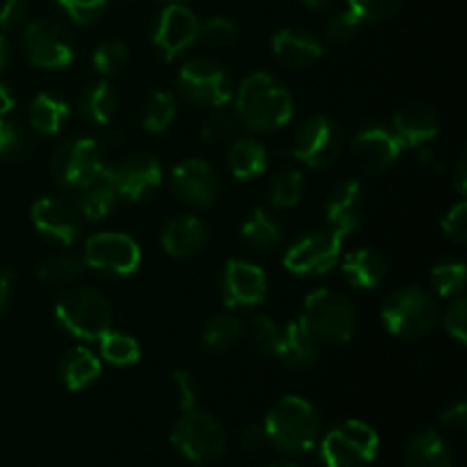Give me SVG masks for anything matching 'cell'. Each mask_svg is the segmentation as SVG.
Masks as SVG:
<instances>
[{
  "mask_svg": "<svg viewBox=\"0 0 467 467\" xmlns=\"http://www.w3.org/2000/svg\"><path fill=\"white\" fill-rule=\"evenodd\" d=\"M171 388H173V395H176L178 406L181 410H194L196 406V381L190 372L185 369H176L171 374Z\"/></svg>",
  "mask_w": 467,
  "mask_h": 467,
  "instance_id": "46",
  "label": "cell"
},
{
  "mask_svg": "<svg viewBox=\"0 0 467 467\" xmlns=\"http://www.w3.org/2000/svg\"><path fill=\"white\" fill-rule=\"evenodd\" d=\"M32 222L41 235L50 237L57 244L71 246L80 233V219L73 205L57 196H41L32 205Z\"/></svg>",
  "mask_w": 467,
  "mask_h": 467,
  "instance_id": "19",
  "label": "cell"
},
{
  "mask_svg": "<svg viewBox=\"0 0 467 467\" xmlns=\"http://www.w3.org/2000/svg\"><path fill=\"white\" fill-rule=\"evenodd\" d=\"M347 3L349 12H354L363 23H379L395 14L401 0H347Z\"/></svg>",
  "mask_w": 467,
  "mask_h": 467,
  "instance_id": "43",
  "label": "cell"
},
{
  "mask_svg": "<svg viewBox=\"0 0 467 467\" xmlns=\"http://www.w3.org/2000/svg\"><path fill=\"white\" fill-rule=\"evenodd\" d=\"M272 50L278 62L287 68H308L324 53L317 36L306 30H295V27L278 30L272 36Z\"/></svg>",
  "mask_w": 467,
  "mask_h": 467,
  "instance_id": "21",
  "label": "cell"
},
{
  "mask_svg": "<svg viewBox=\"0 0 467 467\" xmlns=\"http://www.w3.org/2000/svg\"><path fill=\"white\" fill-rule=\"evenodd\" d=\"M342 242H345V235H340L333 228L315 231L310 235L301 237L299 242H295L287 249L283 265L292 274H296V276H319V274H327L340 260Z\"/></svg>",
  "mask_w": 467,
  "mask_h": 467,
  "instance_id": "10",
  "label": "cell"
},
{
  "mask_svg": "<svg viewBox=\"0 0 467 467\" xmlns=\"http://www.w3.org/2000/svg\"><path fill=\"white\" fill-rule=\"evenodd\" d=\"M117 112V91L109 82H94L80 99V114L89 123L105 126Z\"/></svg>",
  "mask_w": 467,
  "mask_h": 467,
  "instance_id": "30",
  "label": "cell"
},
{
  "mask_svg": "<svg viewBox=\"0 0 467 467\" xmlns=\"http://www.w3.org/2000/svg\"><path fill=\"white\" fill-rule=\"evenodd\" d=\"M395 132L404 146H427L438 137L441 123L429 105L409 103L395 114Z\"/></svg>",
  "mask_w": 467,
  "mask_h": 467,
  "instance_id": "22",
  "label": "cell"
},
{
  "mask_svg": "<svg viewBox=\"0 0 467 467\" xmlns=\"http://www.w3.org/2000/svg\"><path fill=\"white\" fill-rule=\"evenodd\" d=\"M27 59L41 68H62L73 62V41L67 27L50 18L32 21L23 32Z\"/></svg>",
  "mask_w": 467,
  "mask_h": 467,
  "instance_id": "12",
  "label": "cell"
},
{
  "mask_svg": "<svg viewBox=\"0 0 467 467\" xmlns=\"http://www.w3.org/2000/svg\"><path fill=\"white\" fill-rule=\"evenodd\" d=\"M272 467H299L296 463H274Z\"/></svg>",
  "mask_w": 467,
  "mask_h": 467,
  "instance_id": "58",
  "label": "cell"
},
{
  "mask_svg": "<svg viewBox=\"0 0 467 467\" xmlns=\"http://www.w3.org/2000/svg\"><path fill=\"white\" fill-rule=\"evenodd\" d=\"M208 242V226L199 217H178L164 226L162 246L173 258H187Z\"/></svg>",
  "mask_w": 467,
  "mask_h": 467,
  "instance_id": "24",
  "label": "cell"
},
{
  "mask_svg": "<svg viewBox=\"0 0 467 467\" xmlns=\"http://www.w3.org/2000/svg\"><path fill=\"white\" fill-rule=\"evenodd\" d=\"M9 295H12V274H9L7 269H3V272H0V313H3L5 306H7Z\"/></svg>",
  "mask_w": 467,
  "mask_h": 467,
  "instance_id": "53",
  "label": "cell"
},
{
  "mask_svg": "<svg viewBox=\"0 0 467 467\" xmlns=\"http://www.w3.org/2000/svg\"><path fill=\"white\" fill-rule=\"evenodd\" d=\"M274 356H278L292 369L313 368L319 358L317 337L301 322H290L285 328H281V340Z\"/></svg>",
  "mask_w": 467,
  "mask_h": 467,
  "instance_id": "23",
  "label": "cell"
},
{
  "mask_svg": "<svg viewBox=\"0 0 467 467\" xmlns=\"http://www.w3.org/2000/svg\"><path fill=\"white\" fill-rule=\"evenodd\" d=\"M406 467H454L451 451L441 433L420 431L406 447Z\"/></svg>",
  "mask_w": 467,
  "mask_h": 467,
  "instance_id": "27",
  "label": "cell"
},
{
  "mask_svg": "<svg viewBox=\"0 0 467 467\" xmlns=\"http://www.w3.org/2000/svg\"><path fill=\"white\" fill-rule=\"evenodd\" d=\"M53 176L57 185L68 190H82L89 185L99 173H103L105 164L100 160V150L89 137H71L62 141L53 155Z\"/></svg>",
  "mask_w": 467,
  "mask_h": 467,
  "instance_id": "8",
  "label": "cell"
},
{
  "mask_svg": "<svg viewBox=\"0 0 467 467\" xmlns=\"http://www.w3.org/2000/svg\"><path fill=\"white\" fill-rule=\"evenodd\" d=\"M171 187L182 203L210 208L217 201L222 182L217 171L205 160L190 158L171 171Z\"/></svg>",
  "mask_w": 467,
  "mask_h": 467,
  "instance_id": "17",
  "label": "cell"
},
{
  "mask_svg": "<svg viewBox=\"0 0 467 467\" xmlns=\"http://www.w3.org/2000/svg\"><path fill=\"white\" fill-rule=\"evenodd\" d=\"M100 369H103V365L94 351L87 349V347H73L68 354H64L62 365H59V377L68 390L78 392L91 386L99 379Z\"/></svg>",
  "mask_w": 467,
  "mask_h": 467,
  "instance_id": "26",
  "label": "cell"
},
{
  "mask_svg": "<svg viewBox=\"0 0 467 467\" xmlns=\"http://www.w3.org/2000/svg\"><path fill=\"white\" fill-rule=\"evenodd\" d=\"M176 117V99L171 91H158L144 108V128L149 132H162Z\"/></svg>",
  "mask_w": 467,
  "mask_h": 467,
  "instance_id": "36",
  "label": "cell"
},
{
  "mask_svg": "<svg viewBox=\"0 0 467 467\" xmlns=\"http://www.w3.org/2000/svg\"><path fill=\"white\" fill-rule=\"evenodd\" d=\"M377 451L379 433L358 420L340 424L322 441V461L327 467H368Z\"/></svg>",
  "mask_w": 467,
  "mask_h": 467,
  "instance_id": "7",
  "label": "cell"
},
{
  "mask_svg": "<svg viewBox=\"0 0 467 467\" xmlns=\"http://www.w3.org/2000/svg\"><path fill=\"white\" fill-rule=\"evenodd\" d=\"M55 317L73 337L94 342L112 328V306L89 287L68 290L55 306Z\"/></svg>",
  "mask_w": 467,
  "mask_h": 467,
  "instance_id": "3",
  "label": "cell"
},
{
  "mask_svg": "<svg viewBox=\"0 0 467 467\" xmlns=\"http://www.w3.org/2000/svg\"><path fill=\"white\" fill-rule=\"evenodd\" d=\"M360 23L363 21H360L354 12L345 9V12L336 14V16L327 23V36L331 41H336V44H347V41H351L358 35Z\"/></svg>",
  "mask_w": 467,
  "mask_h": 467,
  "instance_id": "45",
  "label": "cell"
},
{
  "mask_svg": "<svg viewBox=\"0 0 467 467\" xmlns=\"http://www.w3.org/2000/svg\"><path fill=\"white\" fill-rule=\"evenodd\" d=\"M171 442L187 461L203 465L222 459L226 450V433L210 415L187 410L173 427Z\"/></svg>",
  "mask_w": 467,
  "mask_h": 467,
  "instance_id": "6",
  "label": "cell"
},
{
  "mask_svg": "<svg viewBox=\"0 0 467 467\" xmlns=\"http://www.w3.org/2000/svg\"><path fill=\"white\" fill-rule=\"evenodd\" d=\"M445 328L456 342H461V345L467 340V304H465V299H456L454 304L447 308Z\"/></svg>",
  "mask_w": 467,
  "mask_h": 467,
  "instance_id": "48",
  "label": "cell"
},
{
  "mask_svg": "<svg viewBox=\"0 0 467 467\" xmlns=\"http://www.w3.org/2000/svg\"><path fill=\"white\" fill-rule=\"evenodd\" d=\"M109 181L119 196L128 201H144L162 182V167L153 155H128L114 167H108Z\"/></svg>",
  "mask_w": 467,
  "mask_h": 467,
  "instance_id": "15",
  "label": "cell"
},
{
  "mask_svg": "<svg viewBox=\"0 0 467 467\" xmlns=\"http://www.w3.org/2000/svg\"><path fill=\"white\" fill-rule=\"evenodd\" d=\"M269 153L258 140H237L228 150V167L240 181H254L267 169Z\"/></svg>",
  "mask_w": 467,
  "mask_h": 467,
  "instance_id": "29",
  "label": "cell"
},
{
  "mask_svg": "<svg viewBox=\"0 0 467 467\" xmlns=\"http://www.w3.org/2000/svg\"><path fill=\"white\" fill-rule=\"evenodd\" d=\"M342 150V130L336 119L315 114L296 128L292 155L308 167L319 169L331 164Z\"/></svg>",
  "mask_w": 467,
  "mask_h": 467,
  "instance_id": "9",
  "label": "cell"
},
{
  "mask_svg": "<svg viewBox=\"0 0 467 467\" xmlns=\"http://www.w3.org/2000/svg\"><path fill=\"white\" fill-rule=\"evenodd\" d=\"M94 68L103 76H112V73L121 71L128 62V48L121 41H105L94 50Z\"/></svg>",
  "mask_w": 467,
  "mask_h": 467,
  "instance_id": "41",
  "label": "cell"
},
{
  "mask_svg": "<svg viewBox=\"0 0 467 467\" xmlns=\"http://www.w3.org/2000/svg\"><path fill=\"white\" fill-rule=\"evenodd\" d=\"M381 319L392 336H427L436 327V301L422 287H404V290H397L395 295L383 301Z\"/></svg>",
  "mask_w": 467,
  "mask_h": 467,
  "instance_id": "5",
  "label": "cell"
},
{
  "mask_svg": "<svg viewBox=\"0 0 467 467\" xmlns=\"http://www.w3.org/2000/svg\"><path fill=\"white\" fill-rule=\"evenodd\" d=\"M201 21L190 7L181 3H169L160 12L153 27V44L164 59H176L199 39Z\"/></svg>",
  "mask_w": 467,
  "mask_h": 467,
  "instance_id": "14",
  "label": "cell"
},
{
  "mask_svg": "<svg viewBox=\"0 0 467 467\" xmlns=\"http://www.w3.org/2000/svg\"><path fill=\"white\" fill-rule=\"evenodd\" d=\"M404 149L406 146L400 140V135L390 128L379 126V123L365 126L363 130L356 132L354 141H351L356 162L368 173L386 171L390 164H395V160L400 158Z\"/></svg>",
  "mask_w": 467,
  "mask_h": 467,
  "instance_id": "16",
  "label": "cell"
},
{
  "mask_svg": "<svg viewBox=\"0 0 467 467\" xmlns=\"http://www.w3.org/2000/svg\"><path fill=\"white\" fill-rule=\"evenodd\" d=\"M68 117V105L53 94L35 96L30 105V123L35 130L44 135H55L62 128V121Z\"/></svg>",
  "mask_w": 467,
  "mask_h": 467,
  "instance_id": "31",
  "label": "cell"
},
{
  "mask_svg": "<svg viewBox=\"0 0 467 467\" xmlns=\"http://www.w3.org/2000/svg\"><path fill=\"white\" fill-rule=\"evenodd\" d=\"M301 324L317 340L347 342L354 336L356 313L351 301L336 290H315L306 296Z\"/></svg>",
  "mask_w": 467,
  "mask_h": 467,
  "instance_id": "4",
  "label": "cell"
},
{
  "mask_svg": "<svg viewBox=\"0 0 467 467\" xmlns=\"http://www.w3.org/2000/svg\"><path fill=\"white\" fill-rule=\"evenodd\" d=\"M117 190H114L112 181H109V173H108V164H105L103 173L94 178L89 185H85L80 190V196H78V208L80 213L85 214L87 219L91 222H99V219L108 217L109 213L114 210L117 205Z\"/></svg>",
  "mask_w": 467,
  "mask_h": 467,
  "instance_id": "28",
  "label": "cell"
},
{
  "mask_svg": "<svg viewBox=\"0 0 467 467\" xmlns=\"http://www.w3.org/2000/svg\"><path fill=\"white\" fill-rule=\"evenodd\" d=\"M442 231L450 240H454L456 244H465L467 240V203L461 201L459 205L450 210L442 219Z\"/></svg>",
  "mask_w": 467,
  "mask_h": 467,
  "instance_id": "47",
  "label": "cell"
},
{
  "mask_svg": "<svg viewBox=\"0 0 467 467\" xmlns=\"http://www.w3.org/2000/svg\"><path fill=\"white\" fill-rule=\"evenodd\" d=\"M295 114L292 96L269 73H254L237 91V119L255 132H274Z\"/></svg>",
  "mask_w": 467,
  "mask_h": 467,
  "instance_id": "1",
  "label": "cell"
},
{
  "mask_svg": "<svg viewBox=\"0 0 467 467\" xmlns=\"http://www.w3.org/2000/svg\"><path fill=\"white\" fill-rule=\"evenodd\" d=\"M454 182H456V190H459L461 194H465V190H467V160H465V153L461 155L459 162H456Z\"/></svg>",
  "mask_w": 467,
  "mask_h": 467,
  "instance_id": "54",
  "label": "cell"
},
{
  "mask_svg": "<svg viewBox=\"0 0 467 467\" xmlns=\"http://www.w3.org/2000/svg\"><path fill=\"white\" fill-rule=\"evenodd\" d=\"M222 295L228 308H254L263 304L267 296L265 272L246 260H231L223 269Z\"/></svg>",
  "mask_w": 467,
  "mask_h": 467,
  "instance_id": "18",
  "label": "cell"
},
{
  "mask_svg": "<svg viewBox=\"0 0 467 467\" xmlns=\"http://www.w3.org/2000/svg\"><path fill=\"white\" fill-rule=\"evenodd\" d=\"M199 39H203L208 46H214V48H223V46H231L237 39V26L231 18H208L205 23H201Z\"/></svg>",
  "mask_w": 467,
  "mask_h": 467,
  "instance_id": "42",
  "label": "cell"
},
{
  "mask_svg": "<svg viewBox=\"0 0 467 467\" xmlns=\"http://www.w3.org/2000/svg\"><path fill=\"white\" fill-rule=\"evenodd\" d=\"M178 89L203 108H222L233 99L231 76L213 59H190L181 68Z\"/></svg>",
  "mask_w": 467,
  "mask_h": 467,
  "instance_id": "11",
  "label": "cell"
},
{
  "mask_svg": "<svg viewBox=\"0 0 467 467\" xmlns=\"http://www.w3.org/2000/svg\"><path fill=\"white\" fill-rule=\"evenodd\" d=\"M240 447L244 451H249V454H255V451H260L265 447V442H267V433H265V427H255V424H251V427L242 429L240 433Z\"/></svg>",
  "mask_w": 467,
  "mask_h": 467,
  "instance_id": "51",
  "label": "cell"
},
{
  "mask_svg": "<svg viewBox=\"0 0 467 467\" xmlns=\"http://www.w3.org/2000/svg\"><path fill=\"white\" fill-rule=\"evenodd\" d=\"M244 336V324L233 315H217L208 322L203 333V345L210 351H228Z\"/></svg>",
  "mask_w": 467,
  "mask_h": 467,
  "instance_id": "32",
  "label": "cell"
},
{
  "mask_svg": "<svg viewBox=\"0 0 467 467\" xmlns=\"http://www.w3.org/2000/svg\"><path fill=\"white\" fill-rule=\"evenodd\" d=\"M304 5H308L310 9H324L331 5V0H304Z\"/></svg>",
  "mask_w": 467,
  "mask_h": 467,
  "instance_id": "57",
  "label": "cell"
},
{
  "mask_svg": "<svg viewBox=\"0 0 467 467\" xmlns=\"http://www.w3.org/2000/svg\"><path fill=\"white\" fill-rule=\"evenodd\" d=\"M467 269L459 260H445L431 269V283L441 296H456L463 292Z\"/></svg>",
  "mask_w": 467,
  "mask_h": 467,
  "instance_id": "37",
  "label": "cell"
},
{
  "mask_svg": "<svg viewBox=\"0 0 467 467\" xmlns=\"http://www.w3.org/2000/svg\"><path fill=\"white\" fill-rule=\"evenodd\" d=\"M363 185L358 181H345L333 190L327 203L328 223L340 235H349L363 222Z\"/></svg>",
  "mask_w": 467,
  "mask_h": 467,
  "instance_id": "20",
  "label": "cell"
},
{
  "mask_svg": "<svg viewBox=\"0 0 467 467\" xmlns=\"http://www.w3.org/2000/svg\"><path fill=\"white\" fill-rule=\"evenodd\" d=\"M242 237L255 249H276L283 240V233L278 223L265 213L263 208H255L251 217L242 226Z\"/></svg>",
  "mask_w": 467,
  "mask_h": 467,
  "instance_id": "33",
  "label": "cell"
},
{
  "mask_svg": "<svg viewBox=\"0 0 467 467\" xmlns=\"http://www.w3.org/2000/svg\"><path fill=\"white\" fill-rule=\"evenodd\" d=\"M140 345L135 337L126 336V333H117L109 328L103 337H100V356L112 365H132L140 360Z\"/></svg>",
  "mask_w": 467,
  "mask_h": 467,
  "instance_id": "34",
  "label": "cell"
},
{
  "mask_svg": "<svg viewBox=\"0 0 467 467\" xmlns=\"http://www.w3.org/2000/svg\"><path fill=\"white\" fill-rule=\"evenodd\" d=\"M237 130V117L228 112H217L210 119H205L203 128H201V137H203L205 144H223V141L231 140Z\"/></svg>",
  "mask_w": 467,
  "mask_h": 467,
  "instance_id": "44",
  "label": "cell"
},
{
  "mask_svg": "<svg viewBox=\"0 0 467 467\" xmlns=\"http://www.w3.org/2000/svg\"><path fill=\"white\" fill-rule=\"evenodd\" d=\"M82 274V263L73 255H55L39 267V278L44 283H71Z\"/></svg>",
  "mask_w": 467,
  "mask_h": 467,
  "instance_id": "38",
  "label": "cell"
},
{
  "mask_svg": "<svg viewBox=\"0 0 467 467\" xmlns=\"http://www.w3.org/2000/svg\"><path fill=\"white\" fill-rule=\"evenodd\" d=\"M55 5L78 26H91L103 16L108 0H55Z\"/></svg>",
  "mask_w": 467,
  "mask_h": 467,
  "instance_id": "39",
  "label": "cell"
},
{
  "mask_svg": "<svg viewBox=\"0 0 467 467\" xmlns=\"http://www.w3.org/2000/svg\"><path fill=\"white\" fill-rule=\"evenodd\" d=\"M386 260L379 251L368 249H356L342 263V274H345L347 283L360 290H372V287L381 285L383 278H386Z\"/></svg>",
  "mask_w": 467,
  "mask_h": 467,
  "instance_id": "25",
  "label": "cell"
},
{
  "mask_svg": "<svg viewBox=\"0 0 467 467\" xmlns=\"http://www.w3.org/2000/svg\"><path fill=\"white\" fill-rule=\"evenodd\" d=\"M14 103H16V100H14V94L9 91V87L5 85V82H0V117L7 112H12Z\"/></svg>",
  "mask_w": 467,
  "mask_h": 467,
  "instance_id": "55",
  "label": "cell"
},
{
  "mask_svg": "<svg viewBox=\"0 0 467 467\" xmlns=\"http://www.w3.org/2000/svg\"><path fill=\"white\" fill-rule=\"evenodd\" d=\"M319 413L304 397H283L265 420L267 441L285 454H304L319 438Z\"/></svg>",
  "mask_w": 467,
  "mask_h": 467,
  "instance_id": "2",
  "label": "cell"
},
{
  "mask_svg": "<svg viewBox=\"0 0 467 467\" xmlns=\"http://www.w3.org/2000/svg\"><path fill=\"white\" fill-rule=\"evenodd\" d=\"M160 3H182V0H160Z\"/></svg>",
  "mask_w": 467,
  "mask_h": 467,
  "instance_id": "59",
  "label": "cell"
},
{
  "mask_svg": "<svg viewBox=\"0 0 467 467\" xmlns=\"http://www.w3.org/2000/svg\"><path fill=\"white\" fill-rule=\"evenodd\" d=\"M249 337L258 351H263V354H276L278 340H281V328L267 315H255L251 319Z\"/></svg>",
  "mask_w": 467,
  "mask_h": 467,
  "instance_id": "40",
  "label": "cell"
},
{
  "mask_svg": "<svg viewBox=\"0 0 467 467\" xmlns=\"http://www.w3.org/2000/svg\"><path fill=\"white\" fill-rule=\"evenodd\" d=\"M85 263L112 276H128L141 263L137 242L126 233H96L85 244Z\"/></svg>",
  "mask_w": 467,
  "mask_h": 467,
  "instance_id": "13",
  "label": "cell"
},
{
  "mask_svg": "<svg viewBox=\"0 0 467 467\" xmlns=\"http://www.w3.org/2000/svg\"><path fill=\"white\" fill-rule=\"evenodd\" d=\"M23 146V132L16 123L0 119V160L16 155Z\"/></svg>",
  "mask_w": 467,
  "mask_h": 467,
  "instance_id": "49",
  "label": "cell"
},
{
  "mask_svg": "<svg viewBox=\"0 0 467 467\" xmlns=\"http://www.w3.org/2000/svg\"><path fill=\"white\" fill-rule=\"evenodd\" d=\"M441 422L445 424V427L456 429V431L465 429V424H467V406H465V401H459V404L451 406L450 410H445V413H442V418H441Z\"/></svg>",
  "mask_w": 467,
  "mask_h": 467,
  "instance_id": "52",
  "label": "cell"
},
{
  "mask_svg": "<svg viewBox=\"0 0 467 467\" xmlns=\"http://www.w3.org/2000/svg\"><path fill=\"white\" fill-rule=\"evenodd\" d=\"M26 0H0V30H12L26 16Z\"/></svg>",
  "mask_w": 467,
  "mask_h": 467,
  "instance_id": "50",
  "label": "cell"
},
{
  "mask_svg": "<svg viewBox=\"0 0 467 467\" xmlns=\"http://www.w3.org/2000/svg\"><path fill=\"white\" fill-rule=\"evenodd\" d=\"M7 59H9V44H7V39H5L3 32H0V73H3Z\"/></svg>",
  "mask_w": 467,
  "mask_h": 467,
  "instance_id": "56",
  "label": "cell"
},
{
  "mask_svg": "<svg viewBox=\"0 0 467 467\" xmlns=\"http://www.w3.org/2000/svg\"><path fill=\"white\" fill-rule=\"evenodd\" d=\"M304 194V176L296 169H285L278 173L269 190V203L274 208H292L301 201Z\"/></svg>",
  "mask_w": 467,
  "mask_h": 467,
  "instance_id": "35",
  "label": "cell"
}]
</instances>
